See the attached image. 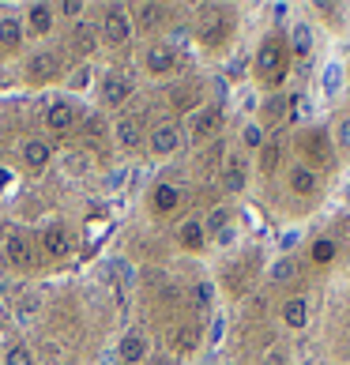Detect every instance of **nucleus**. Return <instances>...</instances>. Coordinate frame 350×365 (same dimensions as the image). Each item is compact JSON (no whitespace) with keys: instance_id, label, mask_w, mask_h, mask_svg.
I'll return each instance as SVG.
<instances>
[{"instance_id":"obj_5","label":"nucleus","mask_w":350,"mask_h":365,"mask_svg":"<svg viewBox=\"0 0 350 365\" xmlns=\"http://www.w3.org/2000/svg\"><path fill=\"white\" fill-rule=\"evenodd\" d=\"M132 94V79L125 76V72H110L102 79V102L105 106H120Z\"/></svg>"},{"instance_id":"obj_31","label":"nucleus","mask_w":350,"mask_h":365,"mask_svg":"<svg viewBox=\"0 0 350 365\" xmlns=\"http://www.w3.org/2000/svg\"><path fill=\"white\" fill-rule=\"evenodd\" d=\"M136 16H140L143 26H158V23H163V4H140Z\"/></svg>"},{"instance_id":"obj_38","label":"nucleus","mask_w":350,"mask_h":365,"mask_svg":"<svg viewBox=\"0 0 350 365\" xmlns=\"http://www.w3.org/2000/svg\"><path fill=\"white\" fill-rule=\"evenodd\" d=\"M87 83H91V64H79V68L68 76V87H72V91H83Z\"/></svg>"},{"instance_id":"obj_4","label":"nucleus","mask_w":350,"mask_h":365,"mask_svg":"<svg viewBox=\"0 0 350 365\" xmlns=\"http://www.w3.org/2000/svg\"><path fill=\"white\" fill-rule=\"evenodd\" d=\"M26 76L38 79V83L57 79V76H61V57H57V53H34V57L26 61Z\"/></svg>"},{"instance_id":"obj_43","label":"nucleus","mask_w":350,"mask_h":365,"mask_svg":"<svg viewBox=\"0 0 350 365\" xmlns=\"http://www.w3.org/2000/svg\"><path fill=\"white\" fill-rule=\"evenodd\" d=\"M211 339H215V343L222 339V320H215V324H211Z\"/></svg>"},{"instance_id":"obj_9","label":"nucleus","mask_w":350,"mask_h":365,"mask_svg":"<svg viewBox=\"0 0 350 365\" xmlns=\"http://www.w3.org/2000/svg\"><path fill=\"white\" fill-rule=\"evenodd\" d=\"M181 147V128L177 125H158L151 132V151L155 155H173Z\"/></svg>"},{"instance_id":"obj_26","label":"nucleus","mask_w":350,"mask_h":365,"mask_svg":"<svg viewBox=\"0 0 350 365\" xmlns=\"http://www.w3.org/2000/svg\"><path fill=\"white\" fill-rule=\"evenodd\" d=\"M94 42H98V38H94V26H91V23H79L76 31H72V49L83 53V57L94 49Z\"/></svg>"},{"instance_id":"obj_37","label":"nucleus","mask_w":350,"mask_h":365,"mask_svg":"<svg viewBox=\"0 0 350 365\" xmlns=\"http://www.w3.org/2000/svg\"><path fill=\"white\" fill-rule=\"evenodd\" d=\"M241 140H245V147H264L267 143L260 125H245V128H241Z\"/></svg>"},{"instance_id":"obj_14","label":"nucleus","mask_w":350,"mask_h":365,"mask_svg":"<svg viewBox=\"0 0 350 365\" xmlns=\"http://www.w3.org/2000/svg\"><path fill=\"white\" fill-rule=\"evenodd\" d=\"M282 324L294 328V331L305 328V324H309V302H305V297H290V302L282 305Z\"/></svg>"},{"instance_id":"obj_11","label":"nucleus","mask_w":350,"mask_h":365,"mask_svg":"<svg viewBox=\"0 0 350 365\" xmlns=\"http://www.w3.org/2000/svg\"><path fill=\"white\" fill-rule=\"evenodd\" d=\"M177 68V53H173L170 46H155V49H147V72H155V76H166Z\"/></svg>"},{"instance_id":"obj_40","label":"nucleus","mask_w":350,"mask_h":365,"mask_svg":"<svg viewBox=\"0 0 350 365\" xmlns=\"http://www.w3.org/2000/svg\"><path fill=\"white\" fill-rule=\"evenodd\" d=\"M282 110H287V98H282V94L267 102V117H282Z\"/></svg>"},{"instance_id":"obj_8","label":"nucleus","mask_w":350,"mask_h":365,"mask_svg":"<svg viewBox=\"0 0 350 365\" xmlns=\"http://www.w3.org/2000/svg\"><path fill=\"white\" fill-rule=\"evenodd\" d=\"M4 260L16 264V267H31V260H34L31 241H26L23 234H8V241H4Z\"/></svg>"},{"instance_id":"obj_16","label":"nucleus","mask_w":350,"mask_h":365,"mask_svg":"<svg viewBox=\"0 0 350 365\" xmlns=\"http://www.w3.org/2000/svg\"><path fill=\"white\" fill-rule=\"evenodd\" d=\"M222 185L230 188V192H241V188H245V158H241V155H230V158H226V166H222Z\"/></svg>"},{"instance_id":"obj_3","label":"nucleus","mask_w":350,"mask_h":365,"mask_svg":"<svg viewBox=\"0 0 350 365\" xmlns=\"http://www.w3.org/2000/svg\"><path fill=\"white\" fill-rule=\"evenodd\" d=\"M219 128H222V110H219V106H204V110H196V113H192L188 136H192L196 143H204V140H211Z\"/></svg>"},{"instance_id":"obj_13","label":"nucleus","mask_w":350,"mask_h":365,"mask_svg":"<svg viewBox=\"0 0 350 365\" xmlns=\"http://www.w3.org/2000/svg\"><path fill=\"white\" fill-rule=\"evenodd\" d=\"M170 346L177 350V354H192V350H200V328H196V324H181V328H173Z\"/></svg>"},{"instance_id":"obj_36","label":"nucleus","mask_w":350,"mask_h":365,"mask_svg":"<svg viewBox=\"0 0 350 365\" xmlns=\"http://www.w3.org/2000/svg\"><path fill=\"white\" fill-rule=\"evenodd\" d=\"M309 155L328 158V132H313V136H309Z\"/></svg>"},{"instance_id":"obj_22","label":"nucleus","mask_w":350,"mask_h":365,"mask_svg":"<svg viewBox=\"0 0 350 365\" xmlns=\"http://www.w3.org/2000/svg\"><path fill=\"white\" fill-rule=\"evenodd\" d=\"M26 19H31V31H34V34H49L53 8H49V4H31V8H26Z\"/></svg>"},{"instance_id":"obj_1","label":"nucleus","mask_w":350,"mask_h":365,"mask_svg":"<svg viewBox=\"0 0 350 365\" xmlns=\"http://www.w3.org/2000/svg\"><path fill=\"white\" fill-rule=\"evenodd\" d=\"M282 68H287V46H282L279 38H267L257 49V76L267 79V83H279Z\"/></svg>"},{"instance_id":"obj_44","label":"nucleus","mask_w":350,"mask_h":365,"mask_svg":"<svg viewBox=\"0 0 350 365\" xmlns=\"http://www.w3.org/2000/svg\"><path fill=\"white\" fill-rule=\"evenodd\" d=\"M264 365H287V361H282V354H279V350H272V354H267V361Z\"/></svg>"},{"instance_id":"obj_2","label":"nucleus","mask_w":350,"mask_h":365,"mask_svg":"<svg viewBox=\"0 0 350 365\" xmlns=\"http://www.w3.org/2000/svg\"><path fill=\"white\" fill-rule=\"evenodd\" d=\"M102 38L110 46H125L132 38V16L125 8H105V19H102Z\"/></svg>"},{"instance_id":"obj_20","label":"nucleus","mask_w":350,"mask_h":365,"mask_svg":"<svg viewBox=\"0 0 350 365\" xmlns=\"http://www.w3.org/2000/svg\"><path fill=\"white\" fill-rule=\"evenodd\" d=\"M61 170L68 173V178H83V173H91V155L87 151H64Z\"/></svg>"},{"instance_id":"obj_39","label":"nucleus","mask_w":350,"mask_h":365,"mask_svg":"<svg viewBox=\"0 0 350 365\" xmlns=\"http://www.w3.org/2000/svg\"><path fill=\"white\" fill-rule=\"evenodd\" d=\"M335 140H339V147H350V117L339 120V128H335Z\"/></svg>"},{"instance_id":"obj_15","label":"nucleus","mask_w":350,"mask_h":365,"mask_svg":"<svg viewBox=\"0 0 350 365\" xmlns=\"http://www.w3.org/2000/svg\"><path fill=\"white\" fill-rule=\"evenodd\" d=\"M49 158H53V147H49L46 140H26V143H23V162H26L31 170L49 166Z\"/></svg>"},{"instance_id":"obj_7","label":"nucleus","mask_w":350,"mask_h":365,"mask_svg":"<svg viewBox=\"0 0 350 365\" xmlns=\"http://www.w3.org/2000/svg\"><path fill=\"white\" fill-rule=\"evenodd\" d=\"M76 120H79V110H76L72 102H53L49 110H46V125H49L53 132H68Z\"/></svg>"},{"instance_id":"obj_27","label":"nucleus","mask_w":350,"mask_h":365,"mask_svg":"<svg viewBox=\"0 0 350 365\" xmlns=\"http://www.w3.org/2000/svg\"><path fill=\"white\" fill-rule=\"evenodd\" d=\"M279 158H282V147H279L275 140H267V143L260 147V170H264V173H275V170H279Z\"/></svg>"},{"instance_id":"obj_33","label":"nucleus","mask_w":350,"mask_h":365,"mask_svg":"<svg viewBox=\"0 0 350 365\" xmlns=\"http://www.w3.org/2000/svg\"><path fill=\"white\" fill-rule=\"evenodd\" d=\"M4 365H34L31 346H11L8 354H4Z\"/></svg>"},{"instance_id":"obj_46","label":"nucleus","mask_w":350,"mask_h":365,"mask_svg":"<svg viewBox=\"0 0 350 365\" xmlns=\"http://www.w3.org/2000/svg\"><path fill=\"white\" fill-rule=\"evenodd\" d=\"M346 196H350V185H346Z\"/></svg>"},{"instance_id":"obj_10","label":"nucleus","mask_w":350,"mask_h":365,"mask_svg":"<svg viewBox=\"0 0 350 365\" xmlns=\"http://www.w3.org/2000/svg\"><path fill=\"white\" fill-rule=\"evenodd\" d=\"M177 204H181V188L177 185H170V181L155 185V192H151V211L155 215H170Z\"/></svg>"},{"instance_id":"obj_35","label":"nucleus","mask_w":350,"mask_h":365,"mask_svg":"<svg viewBox=\"0 0 350 365\" xmlns=\"http://www.w3.org/2000/svg\"><path fill=\"white\" fill-rule=\"evenodd\" d=\"M211 294H215L211 282H196V287H192V305L196 309H207L211 305Z\"/></svg>"},{"instance_id":"obj_30","label":"nucleus","mask_w":350,"mask_h":365,"mask_svg":"<svg viewBox=\"0 0 350 365\" xmlns=\"http://www.w3.org/2000/svg\"><path fill=\"white\" fill-rule=\"evenodd\" d=\"M170 102H173V110H192V106L200 102V91H196V87H188V91L181 87V91L170 94Z\"/></svg>"},{"instance_id":"obj_23","label":"nucleus","mask_w":350,"mask_h":365,"mask_svg":"<svg viewBox=\"0 0 350 365\" xmlns=\"http://www.w3.org/2000/svg\"><path fill=\"white\" fill-rule=\"evenodd\" d=\"M0 46H4V49H19V46H23V26H19V19H11V16L0 19Z\"/></svg>"},{"instance_id":"obj_41","label":"nucleus","mask_w":350,"mask_h":365,"mask_svg":"<svg viewBox=\"0 0 350 365\" xmlns=\"http://www.w3.org/2000/svg\"><path fill=\"white\" fill-rule=\"evenodd\" d=\"M298 241H302V234H298V230H290V234H282V241H279V245H282V249H294Z\"/></svg>"},{"instance_id":"obj_18","label":"nucleus","mask_w":350,"mask_h":365,"mask_svg":"<svg viewBox=\"0 0 350 365\" xmlns=\"http://www.w3.org/2000/svg\"><path fill=\"white\" fill-rule=\"evenodd\" d=\"M46 252L57 256V260H61V256H68V252H72L68 230H64V226H49V230H46Z\"/></svg>"},{"instance_id":"obj_28","label":"nucleus","mask_w":350,"mask_h":365,"mask_svg":"<svg viewBox=\"0 0 350 365\" xmlns=\"http://www.w3.org/2000/svg\"><path fill=\"white\" fill-rule=\"evenodd\" d=\"M226 226H230V207H215L204 219V234H222Z\"/></svg>"},{"instance_id":"obj_32","label":"nucleus","mask_w":350,"mask_h":365,"mask_svg":"<svg viewBox=\"0 0 350 365\" xmlns=\"http://www.w3.org/2000/svg\"><path fill=\"white\" fill-rule=\"evenodd\" d=\"M34 313H38V294H26L23 302H19V309H16V320L19 324H31Z\"/></svg>"},{"instance_id":"obj_29","label":"nucleus","mask_w":350,"mask_h":365,"mask_svg":"<svg viewBox=\"0 0 350 365\" xmlns=\"http://www.w3.org/2000/svg\"><path fill=\"white\" fill-rule=\"evenodd\" d=\"M298 279V264L294 260H275L272 264V282H294Z\"/></svg>"},{"instance_id":"obj_19","label":"nucleus","mask_w":350,"mask_h":365,"mask_svg":"<svg viewBox=\"0 0 350 365\" xmlns=\"http://www.w3.org/2000/svg\"><path fill=\"white\" fill-rule=\"evenodd\" d=\"M290 49L298 53V57H309V53H313V26H309V23H294L290 26Z\"/></svg>"},{"instance_id":"obj_24","label":"nucleus","mask_w":350,"mask_h":365,"mask_svg":"<svg viewBox=\"0 0 350 365\" xmlns=\"http://www.w3.org/2000/svg\"><path fill=\"white\" fill-rule=\"evenodd\" d=\"M226 31H230V19H204V26H200V38H204L207 46H219Z\"/></svg>"},{"instance_id":"obj_17","label":"nucleus","mask_w":350,"mask_h":365,"mask_svg":"<svg viewBox=\"0 0 350 365\" xmlns=\"http://www.w3.org/2000/svg\"><path fill=\"white\" fill-rule=\"evenodd\" d=\"M113 132H117V143H120V147H140V140H143L140 117H120Z\"/></svg>"},{"instance_id":"obj_6","label":"nucleus","mask_w":350,"mask_h":365,"mask_svg":"<svg viewBox=\"0 0 350 365\" xmlns=\"http://www.w3.org/2000/svg\"><path fill=\"white\" fill-rule=\"evenodd\" d=\"M143 358H147V339L140 331H128L125 339L117 343V361L120 365H140Z\"/></svg>"},{"instance_id":"obj_45","label":"nucleus","mask_w":350,"mask_h":365,"mask_svg":"<svg viewBox=\"0 0 350 365\" xmlns=\"http://www.w3.org/2000/svg\"><path fill=\"white\" fill-rule=\"evenodd\" d=\"M151 365H170V361H166V358H155V361H151Z\"/></svg>"},{"instance_id":"obj_42","label":"nucleus","mask_w":350,"mask_h":365,"mask_svg":"<svg viewBox=\"0 0 350 365\" xmlns=\"http://www.w3.org/2000/svg\"><path fill=\"white\" fill-rule=\"evenodd\" d=\"M64 16H79V11H83V4H79V0H64Z\"/></svg>"},{"instance_id":"obj_25","label":"nucleus","mask_w":350,"mask_h":365,"mask_svg":"<svg viewBox=\"0 0 350 365\" xmlns=\"http://www.w3.org/2000/svg\"><path fill=\"white\" fill-rule=\"evenodd\" d=\"M320 79H324V94H339L343 79H346V68H343L339 61H328V64H324V76H320Z\"/></svg>"},{"instance_id":"obj_12","label":"nucleus","mask_w":350,"mask_h":365,"mask_svg":"<svg viewBox=\"0 0 350 365\" xmlns=\"http://www.w3.org/2000/svg\"><path fill=\"white\" fill-rule=\"evenodd\" d=\"M290 188H294L298 196H313V192H316V170L305 166V162L290 166Z\"/></svg>"},{"instance_id":"obj_34","label":"nucleus","mask_w":350,"mask_h":365,"mask_svg":"<svg viewBox=\"0 0 350 365\" xmlns=\"http://www.w3.org/2000/svg\"><path fill=\"white\" fill-rule=\"evenodd\" d=\"M331 256H335V241H331V237H320L316 245H313V260H316V264H328Z\"/></svg>"},{"instance_id":"obj_21","label":"nucleus","mask_w":350,"mask_h":365,"mask_svg":"<svg viewBox=\"0 0 350 365\" xmlns=\"http://www.w3.org/2000/svg\"><path fill=\"white\" fill-rule=\"evenodd\" d=\"M177 237H181V245H185V249H204V241H207V234H204V222L188 219V222L177 230Z\"/></svg>"}]
</instances>
